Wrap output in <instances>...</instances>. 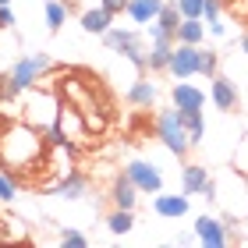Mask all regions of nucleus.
<instances>
[{
	"mask_svg": "<svg viewBox=\"0 0 248 248\" xmlns=\"http://www.w3.org/2000/svg\"><path fill=\"white\" fill-rule=\"evenodd\" d=\"M43 153H46V139H43L39 128H32L25 121L0 128V167L4 170L25 174L43 160Z\"/></svg>",
	"mask_w": 248,
	"mask_h": 248,
	"instance_id": "nucleus-1",
	"label": "nucleus"
},
{
	"mask_svg": "<svg viewBox=\"0 0 248 248\" xmlns=\"http://www.w3.org/2000/svg\"><path fill=\"white\" fill-rule=\"evenodd\" d=\"M53 61L46 57V53H25V57H18L15 64H11V71L0 78V99L4 103H11V99H18L25 89H32L39 82L43 71H50Z\"/></svg>",
	"mask_w": 248,
	"mask_h": 248,
	"instance_id": "nucleus-2",
	"label": "nucleus"
},
{
	"mask_svg": "<svg viewBox=\"0 0 248 248\" xmlns=\"http://www.w3.org/2000/svg\"><path fill=\"white\" fill-rule=\"evenodd\" d=\"M103 46L107 50H114V53H121L124 61H131L139 71L145 75L149 71V64H145V53H149V46L142 43V36L135 29H121V25H110L107 32H103Z\"/></svg>",
	"mask_w": 248,
	"mask_h": 248,
	"instance_id": "nucleus-3",
	"label": "nucleus"
},
{
	"mask_svg": "<svg viewBox=\"0 0 248 248\" xmlns=\"http://www.w3.org/2000/svg\"><path fill=\"white\" fill-rule=\"evenodd\" d=\"M156 135H160V142H163L174 156H181V160L191 153V139H188L185 124L177 121V107L160 110V114H156Z\"/></svg>",
	"mask_w": 248,
	"mask_h": 248,
	"instance_id": "nucleus-4",
	"label": "nucleus"
},
{
	"mask_svg": "<svg viewBox=\"0 0 248 248\" xmlns=\"http://www.w3.org/2000/svg\"><path fill=\"white\" fill-rule=\"evenodd\" d=\"M124 174L135 181V188L145 191V195H156V191H163V174H160V167H153V163H145V160H131L128 167H124Z\"/></svg>",
	"mask_w": 248,
	"mask_h": 248,
	"instance_id": "nucleus-5",
	"label": "nucleus"
},
{
	"mask_svg": "<svg viewBox=\"0 0 248 248\" xmlns=\"http://www.w3.org/2000/svg\"><path fill=\"white\" fill-rule=\"evenodd\" d=\"M167 71H170L177 82H185V78L199 75V46L174 43V53H170V64H167Z\"/></svg>",
	"mask_w": 248,
	"mask_h": 248,
	"instance_id": "nucleus-6",
	"label": "nucleus"
},
{
	"mask_svg": "<svg viewBox=\"0 0 248 248\" xmlns=\"http://www.w3.org/2000/svg\"><path fill=\"white\" fill-rule=\"evenodd\" d=\"M209 99H213L217 110H234V107H238V85H234L227 75L217 71L209 78Z\"/></svg>",
	"mask_w": 248,
	"mask_h": 248,
	"instance_id": "nucleus-7",
	"label": "nucleus"
},
{
	"mask_svg": "<svg viewBox=\"0 0 248 248\" xmlns=\"http://www.w3.org/2000/svg\"><path fill=\"white\" fill-rule=\"evenodd\" d=\"M195 238L202 241V245H209V248H223L231 238H227V227H223V220H217V217H199L195 220Z\"/></svg>",
	"mask_w": 248,
	"mask_h": 248,
	"instance_id": "nucleus-8",
	"label": "nucleus"
},
{
	"mask_svg": "<svg viewBox=\"0 0 248 248\" xmlns=\"http://www.w3.org/2000/svg\"><path fill=\"white\" fill-rule=\"evenodd\" d=\"M53 195H61V199H67V202H75V199H82L85 191H89V177L82 174V170H67L57 185H46Z\"/></svg>",
	"mask_w": 248,
	"mask_h": 248,
	"instance_id": "nucleus-9",
	"label": "nucleus"
},
{
	"mask_svg": "<svg viewBox=\"0 0 248 248\" xmlns=\"http://www.w3.org/2000/svg\"><path fill=\"white\" fill-rule=\"evenodd\" d=\"M153 213L163 217V220H181V217H188V195H185V191H181V195H163V191H156Z\"/></svg>",
	"mask_w": 248,
	"mask_h": 248,
	"instance_id": "nucleus-10",
	"label": "nucleus"
},
{
	"mask_svg": "<svg viewBox=\"0 0 248 248\" xmlns=\"http://www.w3.org/2000/svg\"><path fill=\"white\" fill-rule=\"evenodd\" d=\"M170 103L177 110H202V107H206V93L195 89V85H188V78H185V82H177L170 89Z\"/></svg>",
	"mask_w": 248,
	"mask_h": 248,
	"instance_id": "nucleus-11",
	"label": "nucleus"
},
{
	"mask_svg": "<svg viewBox=\"0 0 248 248\" xmlns=\"http://www.w3.org/2000/svg\"><path fill=\"white\" fill-rule=\"evenodd\" d=\"M170 53H174V39L170 36H156L149 39V53H145V64H149V71H167V64H170Z\"/></svg>",
	"mask_w": 248,
	"mask_h": 248,
	"instance_id": "nucleus-12",
	"label": "nucleus"
},
{
	"mask_svg": "<svg viewBox=\"0 0 248 248\" xmlns=\"http://www.w3.org/2000/svg\"><path fill=\"white\" fill-rule=\"evenodd\" d=\"M209 181H213V177H209V167H202V163L181 167V191H185V195H202Z\"/></svg>",
	"mask_w": 248,
	"mask_h": 248,
	"instance_id": "nucleus-13",
	"label": "nucleus"
},
{
	"mask_svg": "<svg viewBox=\"0 0 248 248\" xmlns=\"http://www.w3.org/2000/svg\"><path fill=\"white\" fill-rule=\"evenodd\" d=\"M110 202H114L117 209H135V202H139V188H135V181L128 174H121L114 188H110Z\"/></svg>",
	"mask_w": 248,
	"mask_h": 248,
	"instance_id": "nucleus-14",
	"label": "nucleus"
},
{
	"mask_svg": "<svg viewBox=\"0 0 248 248\" xmlns=\"http://www.w3.org/2000/svg\"><path fill=\"white\" fill-rule=\"evenodd\" d=\"M163 0H128V15L135 25H149V21H156V15H160Z\"/></svg>",
	"mask_w": 248,
	"mask_h": 248,
	"instance_id": "nucleus-15",
	"label": "nucleus"
},
{
	"mask_svg": "<svg viewBox=\"0 0 248 248\" xmlns=\"http://www.w3.org/2000/svg\"><path fill=\"white\" fill-rule=\"evenodd\" d=\"M124 99H128V103L131 107H153L156 103V82H153V78H135V85L128 89V96H124Z\"/></svg>",
	"mask_w": 248,
	"mask_h": 248,
	"instance_id": "nucleus-16",
	"label": "nucleus"
},
{
	"mask_svg": "<svg viewBox=\"0 0 248 248\" xmlns=\"http://www.w3.org/2000/svg\"><path fill=\"white\" fill-rule=\"evenodd\" d=\"M174 39L177 43H188V46H199V43L206 39V21H202V18H181Z\"/></svg>",
	"mask_w": 248,
	"mask_h": 248,
	"instance_id": "nucleus-17",
	"label": "nucleus"
},
{
	"mask_svg": "<svg viewBox=\"0 0 248 248\" xmlns=\"http://www.w3.org/2000/svg\"><path fill=\"white\" fill-rule=\"evenodd\" d=\"M177 121L185 124V131H188L191 145H199L202 139H206V124H202V110H177Z\"/></svg>",
	"mask_w": 248,
	"mask_h": 248,
	"instance_id": "nucleus-18",
	"label": "nucleus"
},
{
	"mask_svg": "<svg viewBox=\"0 0 248 248\" xmlns=\"http://www.w3.org/2000/svg\"><path fill=\"white\" fill-rule=\"evenodd\" d=\"M110 25H114V18H110L103 7H93V11H85V15H82V29L89 32V36H103Z\"/></svg>",
	"mask_w": 248,
	"mask_h": 248,
	"instance_id": "nucleus-19",
	"label": "nucleus"
},
{
	"mask_svg": "<svg viewBox=\"0 0 248 248\" xmlns=\"http://www.w3.org/2000/svg\"><path fill=\"white\" fill-rule=\"evenodd\" d=\"M43 15H46V29L50 32H61L64 21H67V4L64 0H46V4H43Z\"/></svg>",
	"mask_w": 248,
	"mask_h": 248,
	"instance_id": "nucleus-20",
	"label": "nucleus"
},
{
	"mask_svg": "<svg viewBox=\"0 0 248 248\" xmlns=\"http://www.w3.org/2000/svg\"><path fill=\"white\" fill-rule=\"evenodd\" d=\"M107 227H110V234H128L135 227V209H117L114 206V213L107 217Z\"/></svg>",
	"mask_w": 248,
	"mask_h": 248,
	"instance_id": "nucleus-21",
	"label": "nucleus"
},
{
	"mask_svg": "<svg viewBox=\"0 0 248 248\" xmlns=\"http://www.w3.org/2000/svg\"><path fill=\"white\" fill-rule=\"evenodd\" d=\"M217 71H220V57H217V50H199V75L213 78Z\"/></svg>",
	"mask_w": 248,
	"mask_h": 248,
	"instance_id": "nucleus-22",
	"label": "nucleus"
},
{
	"mask_svg": "<svg viewBox=\"0 0 248 248\" xmlns=\"http://www.w3.org/2000/svg\"><path fill=\"white\" fill-rule=\"evenodd\" d=\"M177 7H181V18H202V4L206 0H174Z\"/></svg>",
	"mask_w": 248,
	"mask_h": 248,
	"instance_id": "nucleus-23",
	"label": "nucleus"
},
{
	"mask_svg": "<svg viewBox=\"0 0 248 248\" xmlns=\"http://www.w3.org/2000/svg\"><path fill=\"white\" fill-rule=\"evenodd\" d=\"M61 245H71V248H85V245H89V238H85L82 231H71V227H67V231H61Z\"/></svg>",
	"mask_w": 248,
	"mask_h": 248,
	"instance_id": "nucleus-24",
	"label": "nucleus"
},
{
	"mask_svg": "<svg viewBox=\"0 0 248 248\" xmlns=\"http://www.w3.org/2000/svg\"><path fill=\"white\" fill-rule=\"evenodd\" d=\"M220 0H206V4H202V21H206V25H213V21H220Z\"/></svg>",
	"mask_w": 248,
	"mask_h": 248,
	"instance_id": "nucleus-25",
	"label": "nucleus"
},
{
	"mask_svg": "<svg viewBox=\"0 0 248 248\" xmlns=\"http://www.w3.org/2000/svg\"><path fill=\"white\" fill-rule=\"evenodd\" d=\"M99 7H103L110 18H117V15H124V11H128V0H99Z\"/></svg>",
	"mask_w": 248,
	"mask_h": 248,
	"instance_id": "nucleus-26",
	"label": "nucleus"
},
{
	"mask_svg": "<svg viewBox=\"0 0 248 248\" xmlns=\"http://www.w3.org/2000/svg\"><path fill=\"white\" fill-rule=\"evenodd\" d=\"M18 25V15L11 11V4H0V29H15Z\"/></svg>",
	"mask_w": 248,
	"mask_h": 248,
	"instance_id": "nucleus-27",
	"label": "nucleus"
},
{
	"mask_svg": "<svg viewBox=\"0 0 248 248\" xmlns=\"http://www.w3.org/2000/svg\"><path fill=\"white\" fill-rule=\"evenodd\" d=\"M202 199H206V202H217V181H209V185H206V191H202Z\"/></svg>",
	"mask_w": 248,
	"mask_h": 248,
	"instance_id": "nucleus-28",
	"label": "nucleus"
},
{
	"mask_svg": "<svg viewBox=\"0 0 248 248\" xmlns=\"http://www.w3.org/2000/svg\"><path fill=\"white\" fill-rule=\"evenodd\" d=\"M209 32H213V36H223V32H227V25H223V18L220 21H213V25H206Z\"/></svg>",
	"mask_w": 248,
	"mask_h": 248,
	"instance_id": "nucleus-29",
	"label": "nucleus"
},
{
	"mask_svg": "<svg viewBox=\"0 0 248 248\" xmlns=\"http://www.w3.org/2000/svg\"><path fill=\"white\" fill-rule=\"evenodd\" d=\"M241 53H248V32L241 36Z\"/></svg>",
	"mask_w": 248,
	"mask_h": 248,
	"instance_id": "nucleus-30",
	"label": "nucleus"
},
{
	"mask_svg": "<svg viewBox=\"0 0 248 248\" xmlns=\"http://www.w3.org/2000/svg\"><path fill=\"white\" fill-rule=\"evenodd\" d=\"M0 4H11V0H0Z\"/></svg>",
	"mask_w": 248,
	"mask_h": 248,
	"instance_id": "nucleus-31",
	"label": "nucleus"
}]
</instances>
